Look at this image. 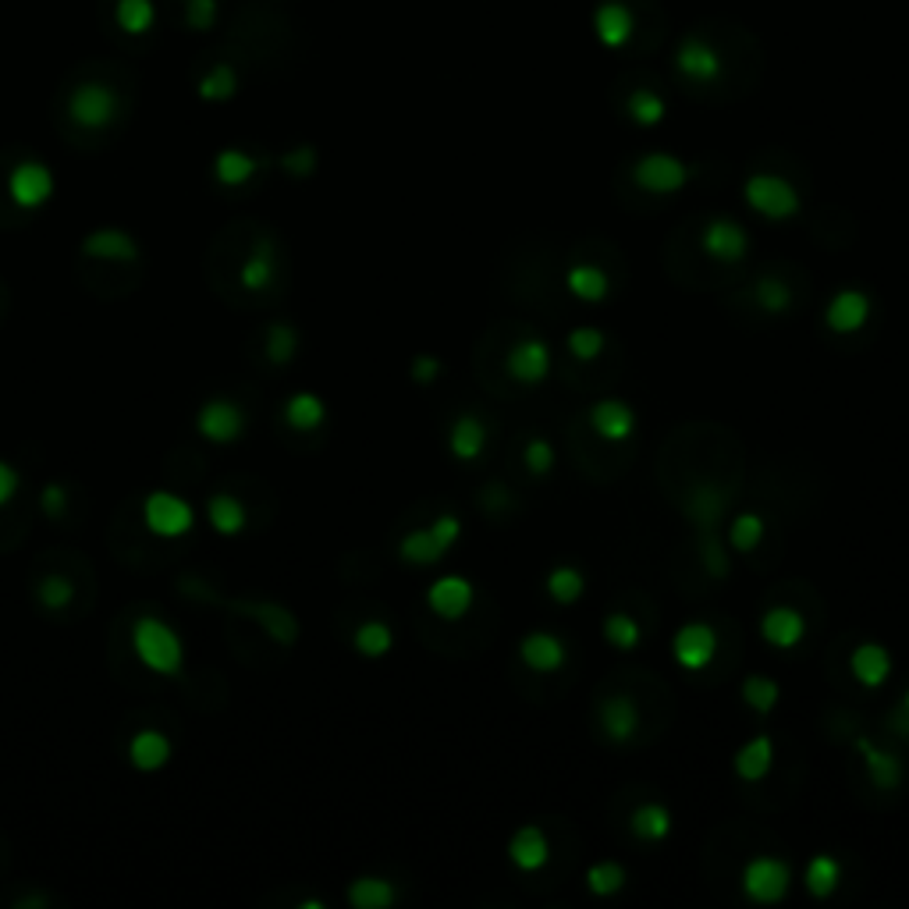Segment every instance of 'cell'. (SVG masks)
<instances>
[{
    "mask_svg": "<svg viewBox=\"0 0 909 909\" xmlns=\"http://www.w3.org/2000/svg\"><path fill=\"white\" fill-rule=\"evenodd\" d=\"M565 345H568V352H572L579 363H590V359H597V355L604 352L607 338H604L601 327H576V331H568Z\"/></svg>",
    "mask_w": 909,
    "mask_h": 909,
    "instance_id": "obj_45",
    "label": "cell"
},
{
    "mask_svg": "<svg viewBox=\"0 0 909 909\" xmlns=\"http://www.w3.org/2000/svg\"><path fill=\"white\" fill-rule=\"evenodd\" d=\"M82 252L93 256V260H118V263H132L135 260V241L125 232H114V227H99L90 238L82 241Z\"/></svg>",
    "mask_w": 909,
    "mask_h": 909,
    "instance_id": "obj_26",
    "label": "cell"
},
{
    "mask_svg": "<svg viewBox=\"0 0 909 909\" xmlns=\"http://www.w3.org/2000/svg\"><path fill=\"white\" fill-rule=\"evenodd\" d=\"M565 288L572 292L576 298H582V303H601V298H607L611 281H607V274H604L601 267L576 263V267L565 274Z\"/></svg>",
    "mask_w": 909,
    "mask_h": 909,
    "instance_id": "obj_30",
    "label": "cell"
},
{
    "mask_svg": "<svg viewBox=\"0 0 909 909\" xmlns=\"http://www.w3.org/2000/svg\"><path fill=\"white\" fill-rule=\"evenodd\" d=\"M274 246H270L267 238H260L256 241V249H252V256L246 260V267H241V284H246V288H252V292H263L270 281H274Z\"/></svg>",
    "mask_w": 909,
    "mask_h": 909,
    "instance_id": "obj_35",
    "label": "cell"
},
{
    "mask_svg": "<svg viewBox=\"0 0 909 909\" xmlns=\"http://www.w3.org/2000/svg\"><path fill=\"white\" fill-rule=\"evenodd\" d=\"M114 19H118L121 33L128 36H146L153 22H156V4L153 0H118V11H114Z\"/></svg>",
    "mask_w": 909,
    "mask_h": 909,
    "instance_id": "obj_38",
    "label": "cell"
},
{
    "mask_svg": "<svg viewBox=\"0 0 909 909\" xmlns=\"http://www.w3.org/2000/svg\"><path fill=\"white\" fill-rule=\"evenodd\" d=\"M448 445H451V454L459 462H473L483 454V448H487V426H483V420L473 416V412H465V416H459L451 423Z\"/></svg>",
    "mask_w": 909,
    "mask_h": 909,
    "instance_id": "obj_22",
    "label": "cell"
},
{
    "mask_svg": "<svg viewBox=\"0 0 909 909\" xmlns=\"http://www.w3.org/2000/svg\"><path fill=\"white\" fill-rule=\"evenodd\" d=\"M693 170L678 161L672 153H647L644 161H636L633 167V178L639 189H647L653 196H668V192H678L682 185L689 181Z\"/></svg>",
    "mask_w": 909,
    "mask_h": 909,
    "instance_id": "obj_6",
    "label": "cell"
},
{
    "mask_svg": "<svg viewBox=\"0 0 909 909\" xmlns=\"http://www.w3.org/2000/svg\"><path fill=\"white\" fill-rule=\"evenodd\" d=\"M426 530L434 533V540L445 551H451L454 544H459V536H462V519H454V516H437Z\"/></svg>",
    "mask_w": 909,
    "mask_h": 909,
    "instance_id": "obj_52",
    "label": "cell"
},
{
    "mask_svg": "<svg viewBox=\"0 0 909 909\" xmlns=\"http://www.w3.org/2000/svg\"><path fill=\"white\" fill-rule=\"evenodd\" d=\"M68 114L82 128H107L118 114V96L104 82H82L68 99Z\"/></svg>",
    "mask_w": 909,
    "mask_h": 909,
    "instance_id": "obj_8",
    "label": "cell"
},
{
    "mask_svg": "<svg viewBox=\"0 0 909 909\" xmlns=\"http://www.w3.org/2000/svg\"><path fill=\"white\" fill-rule=\"evenodd\" d=\"M778 696H781V689H778V682L771 675H749L743 682V700L757 710V715H771Z\"/></svg>",
    "mask_w": 909,
    "mask_h": 909,
    "instance_id": "obj_43",
    "label": "cell"
},
{
    "mask_svg": "<svg viewBox=\"0 0 909 909\" xmlns=\"http://www.w3.org/2000/svg\"><path fill=\"white\" fill-rule=\"evenodd\" d=\"M625 114H629L633 125L653 128V125L664 121L668 104H664V96L658 90H650V85H636V90H629V96H625Z\"/></svg>",
    "mask_w": 909,
    "mask_h": 909,
    "instance_id": "obj_27",
    "label": "cell"
},
{
    "mask_svg": "<svg viewBox=\"0 0 909 909\" xmlns=\"http://www.w3.org/2000/svg\"><path fill=\"white\" fill-rule=\"evenodd\" d=\"M71 597H75V590H71V582L64 576H47L39 582V604L43 607L57 611V607H64Z\"/></svg>",
    "mask_w": 909,
    "mask_h": 909,
    "instance_id": "obj_49",
    "label": "cell"
},
{
    "mask_svg": "<svg viewBox=\"0 0 909 909\" xmlns=\"http://www.w3.org/2000/svg\"><path fill=\"white\" fill-rule=\"evenodd\" d=\"M196 426L206 440H213V445H227V440L241 437V430H246V416H241V409L235 402H227V398H210V402L199 409Z\"/></svg>",
    "mask_w": 909,
    "mask_h": 909,
    "instance_id": "obj_12",
    "label": "cell"
},
{
    "mask_svg": "<svg viewBox=\"0 0 909 909\" xmlns=\"http://www.w3.org/2000/svg\"><path fill=\"white\" fill-rule=\"evenodd\" d=\"M771 760H775V743L771 735H753L749 743L735 753V775L743 781H760L771 771Z\"/></svg>",
    "mask_w": 909,
    "mask_h": 909,
    "instance_id": "obj_25",
    "label": "cell"
},
{
    "mask_svg": "<svg viewBox=\"0 0 909 909\" xmlns=\"http://www.w3.org/2000/svg\"><path fill=\"white\" fill-rule=\"evenodd\" d=\"M582 590H587V579H582V572L572 565H558L547 576V593H551L554 604H576L582 597Z\"/></svg>",
    "mask_w": 909,
    "mask_h": 909,
    "instance_id": "obj_39",
    "label": "cell"
},
{
    "mask_svg": "<svg viewBox=\"0 0 909 909\" xmlns=\"http://www.w3.org/2000/svg\"><path fill=\"white\" fill-rule=\"evenodd\" d=\"M700 246L718 263H743L749 252V235L732 217H710L700 232Z\"/></svg>",
    "mask_w": 909,
    "mask_h": 909,
    "instance_id": "obj_7",
    "label": "cell"
},
{
    "mask_svg": "<svg viewBox=\"0 0 909 909\" xmlns=\"http://www.w3.org/2000/svg\"><path fill=\"white\" fill-rule=\"evenodd\" d=\"M866 317H871V298H866V292H860V288H846V292L831 295L828 309H824V323H828L835 334H857L866 323Z\"/></svg>",
    "mask_w": 909,
    "mask_h": 909,
    "instance_id": "obj_16",
    "label": "cell"
},
{
    "mask_svg": "<svg viewBox=\"0 0 909 909\" xmlns=\"http://www.w3.org/2000/svg\"><path fill=\"white\" fill-rule=\"evenodd\" d=\"M601 729L604 735L611 739V743H629V739L636 735L639 729V707L633 696H611V700L601 704Z\"/></svg>",
    "mask_w": 909,
    "mask_h": 909,
    "instance_id": "obj_21",
    "label": "cell"
},
{
    "mask_svg": "<svg viewBox=\"0 0 909 909\" xmlns=\"http://www.w3.org/2000/svg\"><path fill=\"white\" fill-rule=\"evenodd\" d=\"M519 658L526 661V668L547 675V672H558V668L568 661V647L554 633H530L519 644Z\"/></svg>",
    "mask_w": 909,
    "mask_h": 909,
    "instance_id": "obj_19",
    "label": "cell"
},
{
    "mask_svg": "<svg viewBox=\"0 0 909 909\" xmlns=\"http://www.w3.org/2000/svg\"><path fill=\"white\" fill-rule=\"evenodd\" d=\"M199 96L206 99V104H224V99H232L238 93V75H235V68H227V64H217V68H210L203 79H199Z\"/></svg>",
    "mask_w": 909,
    "mask_h": 909,
    "instance_id": "obj_40",
    "label": "cell"
},
{
    "mask_svg": "<svg viewBox=\"0 0 909 909\" xmlns=\"http://www.w3.org/2000/svg\"><path fill=\"white\" fill-rule=\"evenodd\" d=\"M849 672L866 689L885 686L888 675H892V653L881 644H860L857 650L849 653Z\"/></svg>",
    "mask_w": 909,
    "mask_h": 909,
    "instance_id": "obj_20",
    "label": "cell"
},
{
    "mask_svg": "<svg viewBox=\"0 0 909 909\" xmlns=\"http://www.w3.org/2000/svg\"><path fill=\"white\" fill-rule=\"evenodd\" d=\"M760 636H764V644H771V647H778V650H792V647L803 644V636H806V618H803L795 607L778 604V607H771V611H767V615L760 618Z\"/></svg>",
    "mask_w": 909,
    "mask_h": 909,
    "instance_id": "obj_18",
    "label": "cell"
},
{
    "mask_svg": "<svg viewBox=\"0 0 909 909\" xmlns=\"http://www.w3.org/2000/svg\"><path fill=\"white\" fill-rule=\"evenodd\" d=\"M593 25L607 50L639 54L658 47L664 11L658 0H601L593 8Z\"/></svg>",
    "mask_w": 909,
    "mask_h": 909,
    "instance_id": "obj_2",
    "label": "cell"
},
{
    "mask_svg": "<svg viewBox=\"0 0 909 909\" xmlns=\"http://www.w3.org/2000/svg\"><path fill=\"white\" fill-rule=\"evenodd\" d=\"M508 374L516 377L519 383H540V380H547L551 374V345L544 338H522L511 345L508 352Z\"/></svg>",
    "mask_w": 909,
    "mask_h": 909,
    "instance_id": "obj_14",
    "label": "cell"
},
{
    "mask_svg": "<svg viewBox=\"0 0 909 909\" xmlns=\"http://www.w3.org/2000/svg\"><path fill=\"white\" fill-rule=\"evenodd\" d=\"M743 895L749 902H757V906H775L781 902L789 895V885H792V871H789V863L786 860H778V857H753L746 866H743Z\"/></svg>",
    "mask_w": 909,
    "mask_h": 909,
    "instance_id": "obj_5",
    "label": "cell"
},
{
    "mask_svg": "<svg viewBox=\"0 0 909 909\" xmlns=\"http://www.w3.org/2000/svg\"><path fill=\"white\" fill-rule=\"evenodd\" d=\"M128 757H132V764L139 767V771H161V767L167 764L170 757V743H167V735L164 732H139L132 739V746H128Z\"/></svg>",
    "mask_w": 909,
    "mask_h": 909,
    "instance_id": "obj_29",
    "label": "cell"
},
{
    "mask_svg": "<svg viewBox=\"0 0 909 909\" xmlns=\"http://www.w3.org/2000/svg\"><path fill=\"white\" fill-rule=\"evenodd\" d=\"M398 892L388 877H355L349 885V902L355 909H388L394 906Z\"/></svg>",
    "mask_w": 909,
    "mask_h": 909,
    "instance_id": "obj_31",
    "label": "cell"
},
{
    "mask_svg": "<svg viewBox=\"0 0 909 909\" xmlns=\"http://www.w3.org/2000/svg\"><path fill=\"white\" fill-rule=\"evenodd\" d=\"M206 516H210V526L217 533H224V536H235V533H241L246 530V505L238 501V497H232V494H213L210 497V505H206Z\"/></svg>",
    "mask_w": 909,
    "mask_h": 909,
    "instance_id": "obj_32",
    "label": "cell"
},
{
    "mask_svg": "<svg viewBox=\"0 0 909 909\" xmlns=\"http://www.w3.org/2000/svg\"><path fill=\"white\" fill-rule=\"evenodd\" d=\"M43 511H47V516H61L64 511V487H57V483H50L47 491H43Z\"/></svg>",
    "mask_w": 909,
    "mask_h": 909,
    "instance_id": "obj_57",
    "label": "cell"
},
{
    "mask_svg": "<svg viewBox=\"0 0 909 909\" xmlns=\"http://www.w3.org/2000/svg\"><path fill=\"white\" fill-rule=\"evenodd\" d=\"M508 860H511V866H519L522 874L544 871L547 860H551V842H547L544 828H536V824H526V828H519L516 835H511Z\"/></svg>",
    "mask_w": 909,
    "mask_h": 909,
    "instance_id": "obj_17",
    "label": "cell"
},
{
    "mask_svg": "<svg viewBox=\"0 0 909 909\" xmlns=\"http://www.w3.org/2000/svg\"><path fill=\"white\" fill-rule=\"evenodd\" d=\"M252 175H256V161L241 150H221L217 161H213V178L227 185V189H232V185H246Z\"/></svg>",
    "mask_w": 909,
    "mask_h": 909,
    "instance_id": "obj_37",
    "label": "cell"
},
{
    "mask_svg": "<svg viewBox=\"0 0 909 909\" xmlns=\"http://www.w3.org/2000/svg\"><path fill=\"white\" fill-rule=\"evenodd\" d=\"M587 888L593 895H601V899H607V895H618L625 888V871L618 863H593L590 871H587Z\"/></svg>",
    "mask_w": 909,
    "mask_h": 909,
    "instance_id": "obj_46",
    "label": "cell"
},
{
    "mask_svg": "<svg viewBox=\"0 0 909 909\" xmlns=\"http://www.w3.org/2000/svg\"><path fill=\"white\" fill-rule=\"evenodd\" d=\"M590 430L607 440V445H618V440H629L636 430V412L622 402V398H604L590 409Z\"/></svg>",
    "mask_w": 909,
    "mask_h": 909,
    "instance_id": "obj_15",
    "label": "cell"
},
{
    "mask_svg": "<svg viewBox=\"0 0 909 909\" xmlns=\"http://www.w3.org/2000/svg\"><path fill=\"white\" fill-rule=\"evenodd\" d=\"M672 653L686 672H704L718 653V633L707 622H686L672 639Z\"/></svg>",
    "mask_w": 909,
    "mask_h": 909,
    "instance_id": "obj_10",
    "label": "cell"
},
{
    "mask_svg": "<svg viewBox=\"0 0 909 909\" xmlns=\"http://www.w3.org/2000/svg\"><path fill=\"white\" fill-rule=\"evenodd\" d=\"M764 540V519L757 511H743V516H735L729 526V544L739 554H749Z\"/></svg>",
    "mask_w": 909,
    "mask_h": 909,
    "instance_id": "obj_41",
    "label": "cell"
},
{
    "mask_svg": "<svg viewBox=\"0 0 909 909\" xmlns=\"http://www.w3.org/2000/svg\"><path fill=\"white\" fill-rule=\"evenodd\" d=\"M757 303H760V309L771 312V317H781V312L792 309V288L778 278H760L757 281Z\"/></svg>",
    "mask_w": 909,
    "mask_h": 909,
    "instance_id": "obj_47",
    "label": "cell"
},
{
    "mask_svg": "<svg viewBox=\"0 0 909 909\" xmlns=\"http://www.w3.org/2000/svg\"><path fill=\"white\" fill-rule=\"evenodd\" d=\"M185 14H189V25L199 28V33H206V28L217 25V0H189L185 4Z\"/></svg>",
    "mask_w": 909,
    "mask_h": 909,
    "instance_id": "obj_51",
    "label": "cell"
},
{
    "mask_svg": "<svg viewBox=\"0 0 909 909\" xmlns=\"http://www.w3.org/2000/svg\"><path fill=\"white\" fill-rule=\"evenodd\" d=\"M394 636L383 622H363L359 629H355V650L363 653V658H383V653L391 650Z\"/></svg>",
    "mask_w": 909,
    "mask_h": 909,
    "instance_id": "obj_44",
    "label": "cell"
},
{
    "mask_svg": "<svg viewBox=\"0 0 909 909\" xmlns=\"http://www.w3.org/2000/svg\"><path fill=\"white\" fill-rule=\"evenodd\" d=\"M281 167L295 178H306V175H312V167H317V153H312L309 146H298V150L281 156Z\"/></svg>",
    "mask_w": 909,
    "mask_h": 909,
    "instance_id": "obj_53",
    "label": "cell"
},
{
    "mask_svg": "<svg viewBox=\"0 0 909 909\" xmlns=\"http://www.w3.org/2000/svg\"><path fill=\"white\" fill-rule=\"evenodd\" d=\"M14 491H19V473L8 462H0V505H8Z\"/></svg>",
    "mask_w": 909,
    "mask_h": 909,
    "instance_id": "obj_56",
    "label": "cell"
},
{
    "mask_svg": "<svg viewBox=\"0 0 909 909\" xmlns=\"http://www.w3.org/2000/svg\"><path fill=\"white\" fill-rule=\"evenodd\" d=\"M629 828L636 838H644V842H661V838L672 835V814H668L661 803H644L633 810Z\"/></svg>",
    "mask_w": 909,
    "mask_h": 909,
    "instance_id": "obj_33",
    "label": "cell"
},
{
    "mask_svg": "<svg viewBox=\"0 0 909 909\" xmlns=\"http://www.w3.org/2000/svg\"><path fill=\"white\" fill-rule=\"evenodd\" d=\"M295 349H298V334L292 331L288 323H274L267 331V359L270 363H288L292 355H295Z\"/></svg>",
    "mask_w": 909,
    "mask_h": 909,
    "instance_id": "obj_48",
    "label": "cell"
},
{
    "mask_svg": "<svg viewBox=\"0 0 909 909\" xmlns=\"http://www.w3.org/2000/svg\"><path fill=\"white\" fill-rule=\"evenodd\" d=\"M857 749H860V757L866 764V775H871V781L877 789H899L902 786V760L895 757V753H885V749H877L871 739H857Z\"/></svg>",
    "mask_w": 909,
    "mask_h": 909,
    "instance_id": "obj_23",
    "label": "cell"
},
{
    "mask_svg": "<svg viewBox=\"0 0 909 909\" xmlns=\"http://www.w3.org/2000/svg\"><path fill=\"white\" fill-rule=\"evenodd\" d=\"M522 459H526V469H530V473H536V476H547L551 469H554V448L547 445L544 437H533L530 445H526Z\"/></svg>",
    "mask_w": 909,
    "mask_h": 909,
    "instance_id": "obj_50",
    "label": "cell"
},
{
    "mask_svg": "<svg viewBox=\"0 0 909 909\" xmlns=\"http://www.w3.org/2000/svg\"><path fill=\"white\" fill-rule=\"evenodd\" d=\"M704 558H707V568H710V576H729V558H724V551L715 536L707 533L704 540Z\"/></svg>",
    "mask_w": 909,
    "mask_h": 909,
    "instance_id": "obj_55",
    "label": "cell"
},
{
    "mask_svg": "<svg viewBox=\"0 0 909 909\" xmlns=\"http://www.w3.org/2000/svg\"><path fill=\"white\" fill-rule=\"evenodd\" d=\"M724 501H729V497L721 494V487H715V483H700V487L689 491L686 516L700 526L704 533H710L724 516Z\"/></svg>",
    "mask_w": 909,
    "mask_h": 909,
    "instance_id": "obj_24",
    "label": "cell"
},
{
    "mask_svg": "<svg viewBox=\"0 0 909 909\" xmlns=\"http://www.w3.org/2000/svg\"><path fill=\"white\" fill-rule=\"evenodd\" d=\"M746 50H753V39L743 33V25L724 19H707L678 39L672 64H675V75L689 90H710V85H721L732 75L729 68Z\"/></svg>",
    "mask_w": 909,
    "mask_h": 909,
    "instance_id": "obj_1",
    "label": "cell"
},
{
    "mask_svg": "<svg viewBox=\"0 0 909 909\" xmlns=\"http://www.w3.org/2000/svg\"><path fill=\"white\" fill-rule=\"evenodd\" d=\"M604 639L618 650H633V647H639V639H644V629H639V622L633 615L615 611V615L604 618Z\"/></svg>",
    "mask_w": 909,
    "mask_h": 909,
    "instance_id": "obj_42",
    "label": "cell"
},
{
    "mask_svg": "<svg viewBox=\"0 0 909 909\" xmlns=\"http://www.w3.org/2000/svg\"><path fill=\"white\" fill-rule=\"evenodd\" d=\"M749 210H757L767 221H789L800 213V192L792 189L789 178L778 175H749L743 185Z\"/></svg>",
    "mask_w": 909,
    "mask_h": 909,
    "instance_id": "obj_4",
    "label": "cell"
},
{
    "mask_svg": "<svg viewBox=\"0 0 909 909\" xmlns=\"http://www.w3.org/2000/svg\"><path fill=\"white\" fill-rule=\"evenodd\" d=\"M902 710H906V715H909V689H906V696H902Z\"/></svg>",
    "mask_w": 909,
    "mask_h": 909,
    "instance_id": "obj_58",
    "label": "cell"
},
{
    "mask_svg": "<svg viewBox=\"0 0 909 909\" xmlns=\"http://www.w3.org/2000/svg\"><path fill=\"white\" fill-rule=\"evenodd\" d=\"M132 647L139 653V661L146 668H153V672H161V675H178L181 672V661H185L181 639L161 618H139L135 629H132Z\"/></svg>",
    "mask_w": 909,
    "mask_h": 909,
    "instance_id": "obj_3",
    "label": "cell"
},
{
    "mask_svg": "<svg viewBox=\"0 0 909 909\" xmlns=\"http://www.w3.org/2000/svg\"><path fill=\"white\" fill-rule=\"evenodd\" d=\"M838 881H842V863H838L831 852H817L803 871V885L814 899H828V895L838 888Z\"/></svg>",
    "mask_w": 909,
    "mask_h": 909,
    "instance_id": "obj_28",
    "label": "cell"
},
{
    "mask_svg": "<svg viewBox=\"0 0 909 909\" xmlns=\"http://www.w3.org/2000/svg\"><path fill=\"white\" fill-rule=\"evenodd\" d=\"M323 416H327V409L312 391H298L288 398V405H284V420H288L295 430H317Z\"/></svg>",
    "mask_w": 909,
    "mask_h": 909,
    "instance_id": "obj_36",
    "label": "cell"
},
{
    "mask_svg": "<svg viewBox=\"0 0 909 909\" xmlns=\"http://www.w3.org/2000/svg\"><path fill=\"white\" fill-rule=\"evenodd\" d=\"M445 554L448 551L437 544L430 530H412L402 536V544H398V558L405 565H437Z\"/></svg>",
    "mask_w": 909,
    "mask_h": 909,
    "instance_id": "obj_34",
    "label": "cell"
},
{
    "mask_svg": "<svg viewBox=\"0 0 909 909\" xmlns=\"http://www.w3.org/2000/svg\"><path fill=\"white\" fill-rule=\"evenodd\" d=\"M8 192H11V199H14V206H22V210L43 206V203H47V199L54 196V175H50V167L39 164V161H22L19 167L11 170Z\"/></svg>",
    "mask_w": 909,
    "mask_h": 909,
    "instance_id": "obj_11",
    "label": "cell"
},
{
    "mask_svg": "<svg viewBox=\"0 0 909 909\" xmlns=\"http://www.w3.org/2000/svg\"><path fill=\"white\" fill-rule=\"evenodd\" d=\"M142 516H146V526L156 536H181V533H189L192 522H196L192 505L181 501L178 494H167V491L150 494Z\"/></svg>",
    "mask_w": 909,
    "mask_h": 909,
    "instance_id": "obj_9",
    "label": "cell"
},
{
    "mask_svg": "<svg viewBox=\"0 0 909 909\" xmlns=\"http://www.w3.org/2000/svg\"><path fill=\"white\" fill-rule=\"evenodd\" d=\"M473 582L462 579V576H440L437 582H430V590H426V607L434 611L437 618H462L469 607H473Z\"/></svg>",
    "mask_w": 909,
    "mask_h": 909,
    "instance_id": "obj_13",
    "label": "cell"
},
{
    "mask_svg": "<svg viewBox=\"0 0 909 909\" xmlns=\"http://www.w3.org/2000/svg\"><path fill=\"white\" fill-rule=\"evenodd\" d=\"M409 374L416 383H434L440 374H445V363H440L437 355H416L412 366H409Z\"/></svg>",
    "mask_w": 909,
    "mask_h": 909,
    "instance_id": "obj_54",
    "label": "cell"
}]
</instances>
